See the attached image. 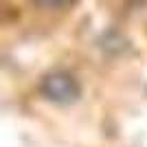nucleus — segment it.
Listing matches in <instances>:
<instances>
[{
  "label": "nucleus",
  "instance_id": "1",
  "mask_svg": "<svg viewBox=\"0 0 147 147\" xmlns=\"http://www.w3.org/2000/svg\"><path fill=\"white\" fill-rule=\"evenodd\" d=\"M40 92H42L49 101H53V103L68 105V103H75V101L79 99L81 86L70 73L57 70V73H51V75H46L42 79Z\"/></svg>",
  "mask_w": 147,
  "mask_h": 147
},
{
  "label": "nucleus",
  "instance_id": "2",
  "mask_svg": "<svg viewBox=\"0 0 147 147\" xmlns=\"http://www.w3.org/2000/svg\"><path fill=\"white\" fill-rule=\"evenodd\" d=\"M31 2H35L42 9H66V7H73L77 0H31Z\"/></svg>",
  "mask_w": 147,
  "mask_h": 147
}]
</instances>
